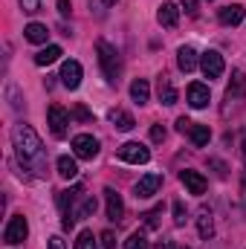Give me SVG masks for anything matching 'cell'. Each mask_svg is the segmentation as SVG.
<instances>
[{"label":"cell","instance_id":"5b68a950","mask_svg":"<svg viewBox=\"0 0 246 249\" xmlns=\"http://www.w3.org/2000/svg\"><path fill=\"white\" fill-rule=\"evenodd\" d=\"M72 154H75L78 160H93V157L99 154V139L90 136V133H78V136H72Z\"/></svg>","mask_w":246,"mask_h":249},{"label":"cell","instance_id":"30bf717a","mask_svg":"<svg viewBox=\"0 0 246 249\" xmlns=\"http://www.w3.org/2000/svg\"><path fill=\"white\" fill-rule=\"evenodd\" d=\"M180 183L188 188V194H197V197L206 194V186H209L200 171H183V174H180Z\"/></svg>","mask_w":246,"mask_h":249},{"label":"cell","instance_id":"e575fe53","mask_svg":"<svg viewBox=\"0 0 246 249\" xmlns=\"http://www.w3.org/2000/svg\"><path fill=\"white\" fill-rule=\"evenodd\" d=\"M58 12H61V18H67V15L72 12V6H70V0H58Z\"/></svg>","mask_w":246,"mask_h":249},{"label":"cell","instance_id":"1f68e13d","mask_svg":"<svg viewBox=\"0 0 246 249\" xmlns=\"http://www.w3.org/2000/svg\"><path fill=\"white\" fill-rule=\"evenodd\" d=\"M151 139H154V142H162V139H165V127H162V124H154V127H151Z\"/></svg>","mask_w":246,"mask_h":249},{"label":"cell","instance_id":"277c9868","mask_svg":"<svg viewBox=\"0 0 246 249\" xmlns=\"http://www.w3.org/2000/svg\"><path fill=\"white\" fill-rule=\"evenodd\" d=\"M26 235H29V223H26V217H23V214H15V217L6 223L3 241L15 247V244H23V241H26Z\"/></svg>","mask_w":246,"mask_h":249},{"label":"cell","instance_id":"4fadbf2b","mask_svg":"<svg viewBox=\"0 0 246 249\" xmlns=\"http://www.w3.org/2000/svg\"><path fill=\"white\" fill-rule=\"evenodd\" d=\"M157 18H159V23H162V26L174 29V26L180 23V6H177V3H162Z\"/></svg>","mask_w":246,"mask_h":249},{"label":"cell","instance_id":"74e56055","mask_svg":"<svg viewBox=\"0 0 246 249\" xmlns=\"http://www.w3.org/2000/svg\"><path fill=\"white\" fill-rule=\"evenodd\" d=\"M110 3H116V0H105V6H110Z\"/></svg>","mask_w":246,"mask_h":249},{"label":"cell","instance_id":"8992f818","mask_svg":"<svg viewBox=\"0 0 246 249\" xmlns=\"http://www.w3.org/2000/svg\"><path fill=\"white\" fill-rule=\"evenodd\" d=\"M200 70H203V75H206V78H220V75H223V70H226L223 55H220L217 50L203 53V55H200Z\"/></svg>","mask_w":246,"mask_h":249},{"label":"cell","instance_id":"44dd1931","mask_svg":"<svg viewBox=\"0 0 246 249\" xmlns=\"http://www.w3.org/2000/svg\"><path fill=\"white\" fill-rule=\"evenodd\" d=\"M58 58H61V47L50 44V47H44V50L35 55V64H38V67H50V64H55Z\"/></svg>","mask_w":246,"mask_h":249},{"label":"cell","instance_id":"ab89813d","mask_svg":"<svg viewBox=\"0 0 246 249\" xmlns=\"http://www.w3.org/2000/svg\"><path fill=\"white\" fill-rule=\"evenodd\" d=\"M180 249H188V247H180Z\"/></svg>","mask_w":246,"mask_h":249},{"label":"cell","instance_id":"3957f363","mask_svg":"<svg viewBox=\"0 0 246 249\" xmlns=\"http://www.w3.org/2000/svg\"><path fill=\"white\" fill-rule=\"evenodd\" d=\"M70 113L64 110L61 105H50V110H47V124H50V130H53V136L55 139H64L67 136V124H70Z\"/></svg>","mask_w":246,"mask_h":249},{"label":"cell","instance_id":"7c38bea8","mask_svg":"<svg viewBox=\"0 0 246 249\" xmlns=\"http://www.w3.org/2000/svg\"><path fill=\"white\" fill-rule=\"evenodd\" d=\"M188 105H191L194 110L206 107V105H209V87H206V84H200V81H194V84L188 87Z\"/></svg>","mask_w":246,"mask_h":249},{"label":"cell","instance_id":"7402d4cb","mask_svg":"<svg viewBox=\"0 0 246 249\" xmlns=\"http://www.w3.org/2000/svg\"><path fill=\"white\" fill-rule=\"evenodd\" d=\"M188 136H191L194 148H203V145H209V139H211V130H209V124H191Z\"/></svg>","mask_w":246,"mask_h":249},{"label":"cell","instance_id":"9c48e42d","mask_svg":"<svg viewBox=\"0 0 246 249\" xmlns=\"http://www.w3.org/2000/svg\"><path fill=\"white\" fill-rule=\"evenodd\" d=\"M58 78H61V84L67 87V90H75V87L81 84V64L72 61V58L64 61L61 64V75H58Z\"/></svg>","mask_w":246,"mask_h":249},{"label":"cell","instance_id":"d4e9b609","mask_svg":"<svg viewBox=\"0 0 246 249\" xmlns=\"http://www.w3.org/2000/svg\"><path fill=\"white\" fill-rule=\"evenodd\" d=\"M75 249H96V238H93L90 229L78 232V238H75Z\"/></svg>","mask_w":246,"mask_h":249},{"label":"cell","instance_id":"6da1fadb","mask_svg":"<svg viewBox=\"0 0 246 249\" xmlns=\"http://www.w3.org/2000/svg\"><path fill=\"white\" fill-rule=\"evenodd\" d=\"M12 145H15V154L20 160V165H26L29 171L35 174H44V165H47V151H44V142L41 136L32 130V124H15L12 127Z\"/></svg>","mask_w":246,"mask_h":249},{"label":"cell","instance_id":"d6a6232c","mask_svg":"<svg viewBox=\"0 0 246 249\" xmlns=\"http://www.w3.org/2000/svg\"><path fill=\"white\" fill-rule=\"evenodd\" d=\"M191 119H185V116H180V119H177V130H180V133H188V130H191Z\"/></svg>","mask_w":246,"mask_h":249},{"label":"cell","instance_id":"7a4b0ae2","mask_svg":"<svg viewBox=\"0 0 246 249\" xmlns=\"http://www.w3.org/2000/svg\"><path fill=\"white\" fill-rule=\"evenodd\" d=\"M96 53H99V64H102V72L107 75L110 84L119 81V72H122V58L116 53V47H110L107 41H99L96 44Z\"/></svg>","mask_w":246,"mask_h":249},{"label":"cell","instance_id":"d6986e66","mask_svg":"<svg viewBox=\"0 0 246 249\" xmlns=\"http://www.w3.org/2000/svg\"><path fill=\"white\" fill-rule=\"evenodd\" d=\"M157 93H159V102H162V105H168V107H171V105H177V87H174V84H171L165 75L159 78V87H157Z\"/></svg>","mask_w":246,"mask_h":249},{"label":"cell","instance_id":"603a6c76","mask_svg":"<svg viewBox=\"0 0 246 249\" xmlns=\"http://www.w3.org/2000/svg\"><path fill=\"white\" fill-rule=\"evenodd\" d=\"M110 122L116 124L119 130H133V124H136L127 110H110Z\"/></svg>","mask_w":246,"mask_h":249},{"label":"cell","instance_id":"ffe728a7","mask_svg":"<svg viewBox=\"0 0 246 249\" xmlns=\"http://www.w3.org/2000/svg\"><path fill=\"white\" fill-rule=\"evenodd\" d=\"M197 232H200V238H211L214 235V220H211V212L209 209H203L200 214H197Z\"/></svg>","mask_w":246,"mask_h":249},{"label":"cell","instance_id":"e0dca14e","mask_svg":"<svg viewBox=\"0 0 246 249\" xmlns=\"http://www.w3.org/2000/svg\"><path fill=\"white\" fill-rule=\"evenodd\" d=\"M23 38H26L29 44H47L50 32H47V26H44V23H29V26L23 29Z\"/></svg>","mask_w":246,"mask_h":249},{"label":"cell","instance_id":"ac0fdd59","mask_svg":"<svg viewBox=\"0 0 246 249\" xmlns=\"http://www.w3.org/2000/svg\"><path fill=\"white\" fill-rule=\"evenodd\" d=\"M130 99H133L136 105H148V99H151V87H148L145 78H136V81L130 84Z\"/></svg>","mask_w":246,"mask_h":249},{"label":"cell","instance_id":"484cf974","mask_svg":"<svg viewBox=\"0 0 246 249\" xmlns=\"http://www.w3.org/2000/svg\"><path fill=\"white\" fill-rule=\"evenodd\" d=\"M124 249H148V238L142 232H133L127 241H124Z\"/></svg>","mask_w":246,"mask_h":249},{"label":"cell","instance_id":"4dcf8cb0","mask_svg":"<svg viewBox=\"0 0 246 249\" xmlns=\"http://www.w3.org/2000/svg\"><path fill=\"white\" fill-rule=\"evenodd\" d=\"M99 241H102V247H105V249H116V235H113L110 229H107V232H102V238H99Z\"/></svg>","mask_w":246,"mask_h":249},{"label":"cell","instance_id":"d590c367","mask_svg":"<svg viewBox=\"0 0 246 249\" xmlns=\"http://www.w3.org/2000/svg\"><path fill=\"white\" fill-rule=\"evenodd\" d=\"M50 249H64V241L58 238V235H53V238H50Z\"/></svg>","mask_w":246,"mask_h":249},{"label":"cell","instance_id":"ba28073f","mask_svg":"<svg viewBox=\"0 0 246 249\" xmlns=\"http://www.w3.org/2000/svg\"><path fill=\"white\" fill-rule=\"evenodd\" d=\"M105 206H107V220L119 223L124 217V203H122V194L116 188H105Z\"/></svg>","mask_w":246,"mask_h":249},{"label":"cell","instance_id":"f1b7e54d","mask_svg":"<svg viewBox=\"0 0 246 249\" xmlns=\"http://www.w3.org/2000/svg\"><path fill=\"white\" fill-rule=\"evenodd\" d=\"M185 217H188V212H185V206H183V203L177 200V203H174V223H177V226H183V223H185Z\"/></svg>","mask_w":246,"mask_h":249},{"label":"cell","instance_id":"f546056e","mask_svg":"<svg viewBox=\"0 0 246 249\" xmlns=\"http://www.w3.org/2000/svg\"><path fill=\"white\" fill-rule=\"evenodd\" d=\"M20 9L26 15H35V12H41V0H20Z\"/></svg>","mask_w":246,"mask_h":249},{"label":"cell","instance_id":"83f0119b","mask_svg":"<svg viewBox=\"0 0 246 249\" xmlns=\"http://www.w3.org/2000/svg\"><path fill=\"white\" fill-rule=\"evenodd\" d=\"M70 116H72V119H78V122H90V119H93V116H90V110H87L84 105H75Z\"/></svg>","mask_w":246,"mask_h":249},{"label":"cell","instance_id":"4316f807","mask_svg":"<svg viewBox=\"0 0 246 249\" xmlns=\"http://www.w3.org/2000/svg\"><path fill=\"white\" fill-rule=\"evenodd\" d=\"M93 212H96V197H84L81 206H78V214H75V217H90Z\"/></svg>","mask_w":246,"mask_h":249},{"label":"cell","instance_id":"8d00e7d4","mask_svg":"<svg viewBox=\"0 0 246 249\" xmlns=\"http://www.w3.org/2000/svg\"><path fill=\"white\" fill-rule=\"evenodd\" d=\"M183 6H185V12H188V15H194V12H197V0H183Z\"/></svg>","mask_w":246,"mask_h":249},{"label":"cell","instance_id":"cb8c5ba5","mask_svg":"<svg viewBox=\"0 0 246 249\" xmlns=\"http://www.w3.org/2000/svg\"><path fill=\"white\" fill-rule=\"evenodd\" d=\"M58 174H61L64 180H72L78 174V165H75L72 157H58Z\"/></svg>","mask_w":246,"mask_h":249},{"label":"cell","instance_id":"f35d334b","mask_svg":"<svg viewBox=\"0 0 246 249\" xmlns=\"http://www.w3.org/2000/svg\"><path fill=\"white\" fill-rule=\"evenodd\" d=\"M244 157H246V142H244Z\"/></svg>","mask_w":246,"mask_h":249},{"label":"cell","instance_id":"8fae6325","mask_svg":"<svg viewBox=\"0 0 246 249\" xmlns=\"http://www.w3.org/2000/svg\"><path fill=\"white\" fill-rule=\"evenodd\" d=\"M159 186H162V174H145L139 183H136V197H154L157 191H159Z\"/></svg>","mask_w":246,"mask_h":249},{"label":"cell","instance_id":"5bb4252c","mask_svg":"<svg viewBox=\"0 0 246 249\" xmlns=\"http://www.w3.org/2000/svg\"><path fill=\"white\" fill-rule=\"evenodd\" d=\"M217 18H220V23H223V26H238V23L244 20V6H241V3H232V6H223Z\"/></svg>","mask_w":246,"mask_h":249},{"label":"cell","instance_id":"9a60e30c","mask_svg":"<svg viewBox=\"0 0 246 249\" xmlns=\"http://www.w3.org/2000/svg\"><path fill=\"white\" fill-rule=\"evenodd\" d=\"M244 96H246V72L244 70H235V78H232V84L226 90V99L235 102V99H244Z\"/></svg>","mask_w":246,"mask_h":249},{"label":"cell","instance_id":"52a82bcc","mask_svg":"<svg viewBox=\"0 0 246 249\" xmlns=\"http://www.w3.org/2000/svg\"><path fill=\"white\" fill-rule=\"evenodd\" d=\"M119 160L133 162V165H145L151 160V151L139 142H124V145H119Z\"/></svg>","mask_w":246,"mask_h":249},{"label":"cell","instance_id":"836d02e7","mask_svg":"<svg viewBox=\"0 0 246 249\" xmlns=\"http://www.w3.org/2000/svg\"><path fill=\"white\" fill-rule=\"evenodd\" d=\"M157 214H159V209H154V212H148V214H142V217H145V223H148L151 229L157 226Z\"/></svg>","mask_w":246,"mask_h":249},{"label":"cell","instance_id":"2e32d148","mask_svg":"<svg viewBox=\"0 0 246 249\" xmlns=\"http://www.w3.org/2000/svg\"><path fill=\"white\" fill-rule=\"evenodd\" d=\"M177 64H180L183 72H194L197 64H200V58H197V53H194L191 47H180V53H177Z\"/></svg>","mask_w":246,"mask_h":249}]
</instances>
